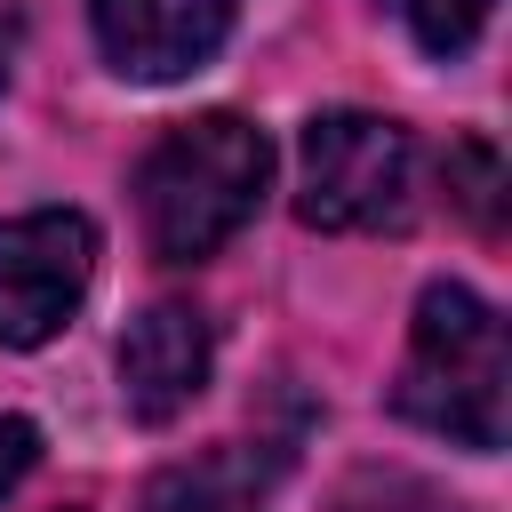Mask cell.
Returning a JSON list of instances; mask_svg holds the SVG:
<instances>
[{
	"instance_id": "6da1fadb",
	"label": "cell",
	"mask_w": 512,
	"mask_h": 512,
	"mask_svg": "<svg viewBox=\"0 0 512 512\" xmlns=\"http://www.w3.org/2000/svg\"><path fill=\"white\" fill-rule=\"evenodd\" d=\"M272 184V144L256 120L240 112H200L184 128H168L144 168H136V216H144V248L160 264H200L216 256L264 200Z\"/></svg>"
},
{
	"instance_id": "7a4b0ae2",
	"label": "cell",
	"mask_w": 512,
	"mask_h": 512,
	"mask_svg": "<svg viewBox=\"0 0 512 512\" xmlns=\"http://www.w3.org/2000/svg\"><path fill=\"white\" fill-rule=\"evenodd\" d=\"M504 392H512V352H504L496 304L472 296L464 280H432L408 320V360H400L392 408L416 432H440L472 456H496L504 448Z\"/></svg>"
},
{
	"instance_id": "3957f363",
	"label": "cell",
	"mask_w": 512,
	"mask_h": 512,
	"mask_svg": "<svg viewBox=\"0 0 512 512\" xmlns=\"http://www.w3.org/2000/svg\"><path fill=\"white\" fill-rule=\"evenodd\" d=\"M424 160L384 112H312L296 144V216L312 232H400L416 216Z\"/></svg>"
},
{
	"instance_id": "277c9868",
	"label": "cell",
	"mask_w": 512,
	"mask_h": 512,
	"mask_svg": "<svg viewBox=\"0 0 512 512\" xmlns=\"http://www.w3.org/2000/svg\"><path fill=\"white\" fill-rule=\"evenodd\" d=\"M96 280V224L80 208H32L0 224V344H48Z\"/></svg>"
},
{
	"instance_id": "5b68a950",
	"label": "cell",
	"mask_w": 512,
	"mask_h": 512,
	"mask_svg": "<svg viewBox=\"0 0 512 512\" xmlns=\"http://www.w3.org/2000/svg\"><path fill=\"white\" fill-rule=\"evenodd\" d=\"M240 0H88L96 48L128 80H192L224 40H232Z\"/></svg>"
},
{
	"instance_id": "8992f818",
	"label": "cell",
	"mask_w": 512,
	"mask_h": 512,
	"mask_svg": "<svg viewBox=\"0 0 512 512\" xmlns=\"http://www.w3.org/2000/svg\"><path fill=\"white\" fill-rule=\"evenodd\" d=\"M208 360H216V336L192 304H152L128 320L120 336V400L136 424H176L200 392H208Z\"/></svg>"
},
{
	"instance_id": "52a82bcc",
	"label": "cell",
	"mask_w": 512,
	"mask_h": 512,
	"mask_svg": "<svg viewBox=\"0 0 512 512\" xmlns=\"http://www.w3.org/2000/svg\"><path fill=\"white\" fill-rule=\"evenodd\" d=\"M264 496H272V472L240 440H224V448H200V456L168 464L144 488V512H264Z\"/></svg>"
},
{
	"instance_id": "ba28073f",
	"label": "cell",
	"mask_w": 512,
	"mask_h": 512,
	"mask_svg": "<svg viewBox=\"0 0 512 512\" xmlns=\"http://www.w3.org/2000/svg\"><path fill=\"white\" fill-rule=\"evenodd\" d=\"M328 512H464V504L440 496V488L416 480V472H352Z\"/></svg>"
},
{
	"instance_id": "9c48e42d",
	"label": "cell",
	"mask_w": 512,
	"mask_h": 512,
	"mask_svg": "<svg viewBox=\"0 0 512 512\" xmlns=\"http://www.w3.org/2000/svg\"><path fill=\"white\" fill-rule=\"evenodd\" d=\"M488 16H496V0H408V24L432 56H464L488 32Z\"/></svg>"
},
{
	"instance_id": "30bf717a",
	"label": "cell",
	"mask_w": 512,
	"mask_h": 512,
	"mask_svg": "<svg viewBox=\"0 0 512 512\" xmlns=\"http://www.w3.org/2000/svg\"><path fill=\"white\" fill-rule=\"evenodd\" d=\"M456 168H464V192H456V200L480 216V232H496V184H504V176H496V152H488V144H456Z\"/></svg>"
},
{
	"instance_id": "8fae6325",
	"label": "cell",
	"mask_w": 512,
	"mask_h": 512,
	"mask_svg": "<svg viewBox=\"0 0 512 512\" xmlns=\"http://www.w3.org/2000/svg\"><path fill=\"white\" fill-rule=\"evenodd\" d=\"M32 456H40V432H32L24 416H0V496L32 472Z\"/></svg>"
},
{
	"instance_id": "7c38bea8",
	"label": "cell",
	"mask_w": 512,
	"mask_h": 512,
	"mask_svg": "<svg viewBox=\"0 0 512 512\" xmlns=\"http://www.w3.org/2000/svg\"><path fill=\"white\" fill-rule=\"evenodd\" d=\"M16 40H24V16H16V0H0V88L16 72Z\"/></svg>"
}]
</instances>
